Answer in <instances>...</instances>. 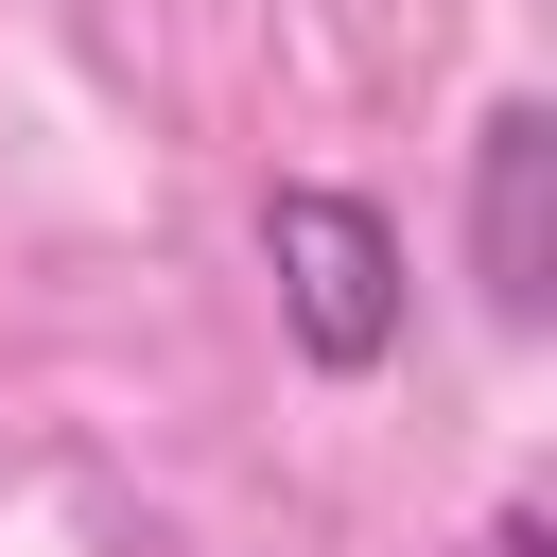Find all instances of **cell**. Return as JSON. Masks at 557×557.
Masks as SVG:
<instances>
[{
	"instance_id": "3957f363",
	"label": "cell",
	"mask_w": 557,
	"mask_h": 557,
	"mask_svg": "<svg viewBox=\"0 0 557 557\" xmlns=\"http://www.w3.org/2000/svg\"><path fill=\"white\" fill-rule=\"evenodd\" d=\"M470 557H557V522H540V505H505V522H487Z\"/></svg>"
},
{
	"instance_id": "6da1fadb",
	"label": "cell",
	"mask_w": 557,
	"mask_h": 557,
	"mask_svg": "<svg viewBox=\"0 0 557 557\" xmlns=\"http://www.w3.org/2000/svg\"><path fill=\"white\" fill-rule=\"evenodd\" d=\"M261 261H278V313H296V348L331 366V383H366L383 348H400V226L366 209V191H261Z\"/></svg>"
},
{
	"instance_id": "7a4b0ae2",
	"label": "cell",
	"mask_w": 557,
	"mask_h": 557,
	"mask_svg": "<svg viewBox=\"0 0 557 557\" xmlns=\"http://www.w3.org/2000/svg\"><path fill=\"white\" fill-rule=\"evenodd\" d=\"M470 261H487V313L540 331V296H557V104H487V139H470Z\"/></svg>"
}]
</instances>
